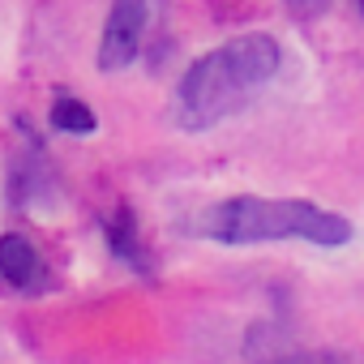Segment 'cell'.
<instances>
[{
  "label": "cell",
  "mask_w": 364,
  "mask_h": 364,
  "mask_svg": "<svg viewBox=\"0 0 364 364\" xmlns=\"http://www.w3.org/2000/svg\"><path fill=\"white\" fill-rule=\"evenodd\" d=\"M283 65V52L270 35H240L206 56H198L176 86V124L202 133L236 116L253 95H262Z\"/></svg>",
  "instance_id": "6da1fadb"
},
{
  "label": "cell",
  "mask_w": 364,
  "mask_h": 364,
  "mask_svg": "<svg viewBox=\"0 0 364 364\" xmlns=\"http://www.w3.org/2000/svg\"><path fill=\"white\" fill-rule=\"evenodd\" d=\"M206 236L219 245H266V240H309L338 249L351 240V223L304 198H228L206 215Z\"/></svg>",
  "instance_id": "7a4b0ae2"
},
{
  "label": "cell",
  "mask_w": 364,
  "mask_h": 364,
  "mask_svg": "<svg viewBox=\"0 0 364 364\" xmlns=\"http://www.w3.org/2000/svg\"><path fill=\"white\" fill-rule=\"evenodd\" d=\"M146 22H150V0H112L103 43H99V69L103 73H120L137 60L141 39H146Z\"/></svg>",
  "instance_id": "3957f363"
},
{
  "label": "cell",
  "mask_w": 364,
  "mask_h": 364,
  "mask_svg": "<svg viewBox=\"0 0 364 364\" xmlns=\"http://www.w3.org/2000/svg\"><path fill=\"white\" fill-rule=\"evenodd\" d=\"M39 274H43V262L26 236H18V232L0 236V279L14 287H31Z\"/></svg>",
  "instance_id": "277c9868"
},
{
  "label": "cell",
  "mask_w": 364,
  "mask_h": 364,
  "mask_svg": "<svg viewBox=\"0 0 364 364\" xmlns=\"http://www.w3.org/2000/svg\"><path fill=\"white\" fill-rule=\"evenodd\" d=\"M107 240H112V253H116L120 262H129L137 274L150 279V257H146V249H141V240H137V223H133V210H129V206H120V210L112 215Z\"/></svg>",
  "instance_id": "5b68a950"
},
{
  "label": "cell",
  "mask_w": 364,
  "mask_h": 364,
  "mask_svg": "<svg viewBox=\"0 0 364 364\" xmlns=\"http://www.w3.org/2000/svg\"><path fill=\"white\" fill-rule=\"evenodd\" d=\"M95 112L82 103V99H56L52 103V129L60 133H95Z\"/></svg>",
  "instance_id": "8992f818"
},
{
  "label": "cell",
  "mask_w": 364,
  "mask_h": 364,
  "mask_svg": "<svg viewBox=\"0 0 364 364\" xmlns=\"http://www.w3.org/2000/svg\"><path fill=\"white\" fill-rule=\"evenodd\" d=\"M270 364H347V360L334 351H296V355H279Z\"/></svg>",
  "instance_id": "52a82bcc"
},
{
  "label": "cell",
  "mask_w": 364,
  "mask_h": 364,
  "mask_svg": "<svg viewBox=\"0 0 364 364\" xmlns=\"http://www.w3.org/2000/svg\"><path fill=\"white\" fill-rule=\"evenodd\" d=\"M287 9L300 14V18H313V14H326L330 9V0H287Z\"/></svg>",
  "instance_id": "ba28073f"
},
{
  "label": "cell",
  "mask_w": 364,
  "mask_h": 364,
  "mask_svg": "<svg viewBox=\"0 0 364 364\" xmlns=\"http://www.w3.org/2000/svg\"><path fill=\"white\" fill-rule=\"evenodd\" d=\"M360 14H364V0H360Z\"/></svg>",
  "instance_id": "9c48e42d"
}]
</instances>
